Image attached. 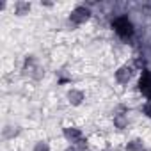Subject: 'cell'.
<instances>
[{
  "mask_svg": "<svg viewBox=\"0 0 151 151\" xmlns=\"http://www.w3.org/2000/svg\"><path fill=\"white\" fill-rule=\"evenodd\" d=\"M114 121H116L117 128H124V126H126V119H124V117H119V116H117V117H116Z\"/></svg>",
  "mask_w": 151,
  "mask_h": 151,
  "instance_id": "10",
  "label": "cell"
},
{
  "mask_svg": "<svg viewBox=\"0 0 151 151\" xmlns=\"http://www.w3.org/2000/svg\"><path fill=\"white\" fill-rule=\"evenodd\" d=\"M29 11H30V4H29V2H22V0H20V2L14 4V13H16L18 16H23V14H27Z\"/></svg>",
  "mask_w": 151,
  "mask_h": 151,
  "instance_id": "7",
  "label": "cell"
},
{
  "mask_svg": "<svg viewBox=\"0 0 151 151\" xmlns=\"http://www.w3.org/2000/svg\"><path fill=\"white\" fill-rule=\"evenodd\" d=\"M32 151H50V146H48L46 142L39 140V142H36V146H34V149H32Z\"/></svg>",
  "mask_w": 151,
  "mask_h": 151,
  "instance_id": "9",
  "label": "cell"
},
{
  "mask_svg": "<svg viewBox=\"0 0 151 151\" xmlns=\"http://www.w3.org/2000/svg\"><path fill=\"white\" fill-rule=\"evenodd\" d=\"M139 91L151 101V71H144L139 78Z\"/></svg>",
  "mask_w": 151,
  "mask_h": 151,
  "instance_id": "3",
  "label": "cell"
},
{
  "mask_svg": "<svg viewBox=\"0 0 151 151\" xmlns=\"http://www.w3.org/2000/svg\"><path fill=\"white\" fill-rule=\"evenodd\" d=\"M132 77H133V68L128 66V64L121 66V68L116 71V80H117L119 84H128V82L132 80Z\"/></svg>",
  "mask_w": 151,
  "mask_h": 151,
  "instance_id": "4",
  "label": "cell"
},
{
  "mask_svg": "<svg viewBox=\"0 0 151 151\" xmlns=\"http://www.w3.org/2000/svg\"><path fill=\"white\" fill-rule=\"evenodd\" d=\"M144 114H146L147 117H151V101H147V103L144 105Z\"/></svg>",
  "mask_w": 151,
  "mask_h": 151,
  "instance_id": "11",
  "label": "cell"
},
{
  "mask_svg": "<svg viewBox=\"0 0 151 151\" xmlns=\"http://www.w3.org/2000/svg\"><path fill=\"white\" fill-rule=\"evenodd\" d=\"M64 137L75 146L77 142H82L84 140V137H82V132L78 130V128H64Z\"/></svg>",
  "mask_w": 151,
  "mask_h": 151,
  "instance_id": "5",
  "label": "cell"
},
{
  "mask_svg": "<svg viewBox=\"0 0 151 151\" xmlns=\"http://www.w3.org/2000/svg\"><path fill=\"white\" fill-rule=\"evenodd\" d=\"M68 101H69L73 107L82 105V101H84V93L78 91V89H71V91H68Z\"/></svg>",
  "mask_w": 151,
  "mask_h": 151,
  "instance_id": "6",
  "label": "cell"
},
{
  "mask_svg": "<svg viewBox=\"0 0 151 151\" xmlns=\"http://www.w3.org/2000/svg\"><path fill=\"white\" fill-rule=\"evenodd\" d=\"M89 16H91V11H89L87 7H84V6H78V7H75V9L71 11L69 22L75 23V25H82V23H86V22L89 20Z\"/></svg>",
  "mask_w": 151,
  "mask_h": 151,
  "instance_id": "2",
  "label": "cell"
},
{
  "mask_svg": "<svg viewBox=\"0 0 151 151\" xmlns=\"http://www.w3.org/2000/svg\"><path fill=\"white\" fill-rule=\"evenodd\" d=\"M66 151H80V149H78L77 146H73V144H71L69 147H66Z\"/></svg>",
  "mask_w": 151,
  "mask_h": 151,
  "instance_id": "12",
  "label": "cell"
},
{
  "mask_svg": "<svg viewBox=\"0 0 151 151\" xmlns=\"http://www.w3.org/2000/svg\"><path fill=\"white\" fill-rule=\"evenodd\" d=\"M126 151H144V144H142V140L135 139V140L128 142V144H126Z\"/></svg>",
  "mask_w": 151,
  "mask_h": 151,
  "instance_id": "8",
  "label": "cell"
},
{
  "mask_svg": "<svg viewBox=\"0 0 151 151\" xmlns=\"http://www.w3.org/2000/svg\"><path fill=\"white\" fill-rule=\"evenodd\" d=\"M112 29H114V32H116L119 37H123V39L133 36V25H132V22H130L126 16H117V18L112 22Z\"/></svg>",
  "mask_w": 151,
  "mask_h": 151,
  "instance_id": "1",
  "label": "cell"
}]
</instances>
